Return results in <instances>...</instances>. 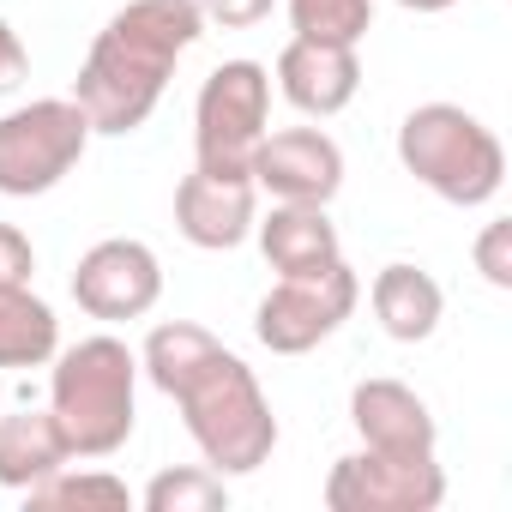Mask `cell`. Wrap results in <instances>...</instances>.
<instances>
[{"label":"cell","mask_w":512,"mask_h":512,"mask_svg":"<svg viewBox=\"0 0 512 512\" xmlns=\"http://www.w3.org/2000/svg\"><path fill=\"white\" fill-rule=\"evenodd\" d=\"M356 302H362V284L344 260L326 272H308V278H278V290L253 314V338L272 356H308L356 314Z\"/></svg>","instance_id":"cell-7"},{"label":"cell","mask_w":512,"mask_h":512,"mask_svg":"<svg viewBox=\"0 0 512 512\" xmlns=\"http://www.w3.org/2000/svg\"><path fill=\"white\" fill-rule=\"evenodd\" d=\"M368 302H374L380 332L398 338V344H422V338H434V326H440V314H446V290H440L422 266H410V260L380 266Z\"/></svg>","instance_id":"cell-15"},{"label":"cell","mask_w":512,"mask_h":512,"mask_svg":"<svg viewBox=\"0 0 512 512\" xmlns=\"http://www.w3.org/2000/svg\"><path fill=\"white\" fill-rule=\"evenodd\" d=\"M67 440L55 428L49 410H19V416H0V488H19L31 494L43 476H55L67 464Z\"/></svg>","instance_id":"cell-16"},{"label":"cell","mask_w":512,"mask_h":512,"mask_svg":"<svg viewBox=\"0 0 512 512\" xmlns=\"http://www.w3.org/2000/svg\"><path fill=\"white\" fill-rule=\"evenodd\" d=\"M350 422L374 452H434L440 428L404 380H362L350 392Z\"/></svg>","instance_id":"cell-14"},{"label":"cell","mask_w":512,"mask_h":512,"mask_svg":"<svg viewBox=\"0 0 512 512\" xmlns=\"http://www.w3.org/2000/svg\"><path fill=\"white\" fill-rule=\"evenodd\" d=\"M253 217H260V187H253L247 169L193 163V175H181V187H175V229L205 253L241 247L253 235Z\"/></svg>","instance_id":"cell-11"},{"label":"cell","mask_w":512,"mask_h":512,"mask_svg":"<svg viewBox=\"0 0 512 512\" xmlns=\"http://www.w3.org/2000/svg\"><path fill=\"white\" fill-rule=\"evenodd\" d=\"M169 398L181 404V422L199 446V458L217 470V476H247L260 470L278 446V416L260 392V380H253V368L235 356V350H211L205 362H193Z\"/></svg>","instance_id":"cell-2"},{"label":"cell","mask_w":512,"mask_h":512,"mask_svg":"<svg viewBox=\"0 0 512 512\" xmlns=\"http://www.w3.org/2000/svg\"><path fill=\"white\" fill-rule=\"evenodd\" d=\"M278 91L290 109L326 121V115H344L362 91V61L356 49L344 43H314V37H290L284 55H278Z\"/></svg>","instance_id":"cell-12"},{"label":"cell","mask_w":512,"mask_h":512,"mask_svg":"<svg viewBox=\"0 0 512 512\" xmlns=\"http://www.w3.org/2000/svg\"><path fill=\"white\" fill-rule=\"evenodd\" d=\"M133 404H139V356L121 338H79L73 350H55L49 416L73 458L121 452L133 440Z\"/></svg>","instance_id":"cell-3"},{"label":"cell","mask_w":512,"mask_h":512,"mask_svg":"<svg viewBox=\"0 0 512 512\" xmlns=\"http://www.w3.org/2000/svg\"><path fill=\"white\" fill-rule=\"evenodd\" d=\"M205 37V13L199 0H127V7L97 31L73 103L85 109L91 133H133L151 121V109L163 103L175 61Z\"/></svg>","instance_id":"cell-1"},{"label":"cell","mask_w":512,"mask_h":512,"mask_svg":"<svg viewBox=\"0 0 512 512\" xmlns=\"http://www.w3.org/2000/svg\"><path fill=\"white\" fill-rule=\"evenodd\" d=\"M253 235H260V253L278 278H308V272H326L344 260V241H338V223L326 217V205L278 199L266 217H253Z\"/></svg>","instance_id":"cell-13"},{"label":"cell","mask_w":512,"mask_h":512,"mask_svg":"<svg viewBox=\"0 0 512 512\" xmlns=\"http://www.w3.org/2000/svg\"><path fill=\"white\" fill-rule=\"evenodd\" d=\"M139 500H145V512H223L229 488L211 464H181V470H157Z\"/></svg>","instance_id":"cell-18"},{"label":"cell","mask_w":512,"mask_h":512,"mask_svg":"<svg viewBox=\"0 0 512 512\" xmlns=\"http://www.w3.org/2000/svg\"><path fill=\"white\" fill-rule=\"evenodd\" d=\"M476 272L494 284V290H512V223L494 217L482 235H476Z\"/></svg>","instance_id":"cell-21"},{"label":"cell","mask_w":512,"mask_h":512,"mask_svg":"<svg viewBox=\"0 0 512 512\" xmlns=\"http://www.w3.org/2000/svg\"><path fill=\"white\" fill-rule=\"evenodd\" d=\"M446 500V470L434 452H350L326 476L332 512H434Z\"/></svg>","instance_id":"cell-8"},{"label":"cell","mask_w":512,"mask_h":512,"mask_svg":"<svg viewBox=\"0 0 512 512\" xmlns=\"http://www.w3.org/2000/svg\"><path fill=\"white\" fill-rule=\"evenodd\" d=\"M404 13H446V7H458V0H398Z\"/></svg>","instance_id":"cell-25"},{"label":"cell","mask_w":512,"mask_h":512,"mask_svg":"<svg viewBox=\"0 0 512 512\" xmlns=\"http://www.w3.org/2000/svg\"><path fill=\"white\" fill-rule=\"evenodd\" d=\"M25 73H31V55H25L19 31L0 19V97H13V91L25 85Z\"/></svg>","instance_id":"cell-24"},{"label":"cell","mask_w":512,"mask_h":512,"mask_svg":"<svg viewBox=\"0 0 512 512\" xmlns=\"http://www.w3.org/2000/svg\"><path fill=\"white\" fill-rule=\"evenodd\" d=\"M91 145V121L73 97H37L13 115H0V193L37 199L61 187Z\"/></svg>","instance_id":"cell-5"},{"label":"cell","mask_w":512,"mask_h":512,"mask_svg":"<svg viewBox=\"0 0 512 512\" xmlns=\"http://www.w3.org/2000/svg\"><path fill=\"white\" fill-rule=\"evenodd\" d=\"M31 272H37V247H31V235L13 229V223H0V290L31 284Z\"/></svg>","instance_id":"cell-22"},{"label":"cell","mask_w":512,"mask_h":512,"mask_svg":"<svg viewBox=\"0 0 512 512\" xmlns=\"http://www.w3.org/2000/svg\"><path fill=\"white\" fill-rule=\"evenodd\" d=\"M290 25H296V37L356 49L374 25V0H290Z\"/></svg>","instance_id":"cell-19"},{"label":"cell","mask_w":512,"mask_h":512,"mask_svg":"<svg viewBox=\"0 0 512 512\" xmlns=\"http://www.w3.org/2000/svg\"><path fill=\"white\" fill-rule=\"evenodd\" d=\"M272 7H278V0H199L205 25H223V31H247V25H260Z\"/></svg>","instance_id":"cell-23"},{"label":"cell","mask_w":512,"mask_h":512,"mask_svg":"<svg viewBox=\"0 0 512 512\" xmlns=\"http://www.w3.org/2000/svg\"><path fill=\"white\" fill-rule=\"evenodd\" d=\"M247 175L272 199H296V205H332L344 187V151L332 133L320 127H284L266 133L247 157Z\"/></svg>","instance_id":"cell-10"},{"label":"cell","mask_w":512,"mask_h":512,"mask_svg":"<svg viewBox=\"0 0 512 512\" xmlns=\"http://www.w3.org/2000/svg\"><path fill=\"white\" fill-rule=\"evenodd\" d=\"M398 163L446 205H488L506 181V151L458 103H422L398 127Z\"/></svg>","instance_id":"cell-4"},{"label":"cell","mask_w":512,"mask_h":512,"mask_svg":"<svg viewBox=\"0 0 512 512\" xmlns=\"http://www.w3.org/2000/svg\"><path fill=\"white\" fill-rule=\"evenodd\" d=\"M25 500H31V506H43V512H49V506H109V512H115V506H127L133 494H127V482H121V476H109V470H79V476H73V470L61 464V470H55V476H43Z\"/></svg>","instance_id":"cell-20"},{"label":"cell","mask_w":512,"mask_h":512,"mask_svg":"<svg viewBox=\"0 0 512 512\" xmlns=\"http://www.w3.org/2000/svg\"><path fill=\"white\" fill-rule=\"evenodd\" d=\"M272 73L260 61H223L193 103V151L205 169H247L272 127Z\"/></svg>","instance_id":"cell-6"},{"label":"cell","mask_w":512,"mask_h":512,"mask_svg":"<svg viewBox=\"0 0 512 512\" xmlns=\"http://www.w3.org/2000/svg\"><path fill=\"white\" fill-rule=\"evenodd\" d=\"M163 296V260L133 241V235H109L97 241L85 260L73 266V302L91 320H145Z\"/></svg>","instance_id":"cell-9"},{"label":"cell","mask_w":512,"mask_h":512,"mask_svg":"<svg viewBox=\"0 0 512 512\" xmlns=\"http://www.w3.org/2000/svg\"><path fill=\"white\" fill-rule=\"evenodd\" d=\"M61 350V320L31 284L0 290V368H43Z\"/></svg>","instance_id":"cell-17"}]
</instances>
